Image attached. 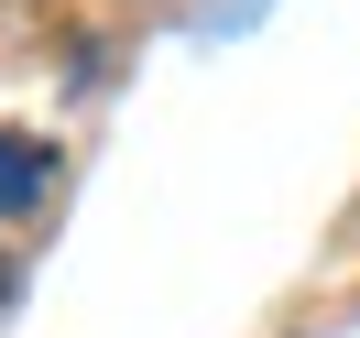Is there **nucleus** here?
<instances>
[{
  "mask_svg": "<svg viewBox=\"0 0 360 338\" xmlns=\"http://www.w3.org/2000/svg\"><path fill=\"white\" fill-rule=\"evenodd\" d=\"M0 306H11V262H0Z\"/></svg>",
  "mask_w": 360,
  "mask_h": 338,
  "instance_id": "2",
  "label": "nucleus"
},
{
  "mask_svg": "<svg viewBox=\"0 0 360 338\" xmlns=\"http://www.w3.org/2000/svg\"><path fill=\"white\" fill-rule=\"evenodd\" d=\"M44 197H55V142L0 131V219H33Z\"/></svg>",
  "mask_w": 360,
  "mask_h": 338,
  "instance_id": "1",
  "label": "nucleus"
}]
</instances>
